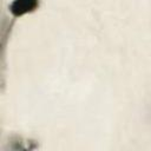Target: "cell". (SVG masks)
I'll return each mask as SVG.
<instances>
[{
	"label": "cell",
	"mask_w": 151,
	"mask_h": 151,
	"mask_svg": "<svg viewBox=\"0 0 151 151\" xmlns=\"http://www.w3.org/2000/svg\"><path fill=\"white\" fill-rule=\"evenodd\" d=\"M34 6H35V0H17L13 4V12L20 14L32 9Z\"/></svg>",
	"instance_id": "6da1fadb"
}]
</instances>
